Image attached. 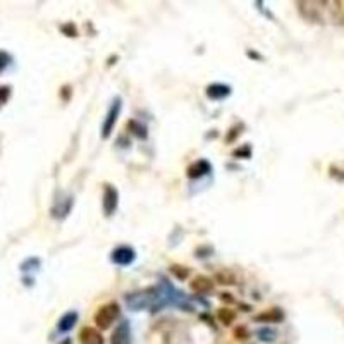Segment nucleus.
<instances>
[{
	"label": "nucleus",
	"mask_w": 344,
	"mask_h": 344,
	"mask_svg": "<svg viewBox=\"0 0 344 344\" xmlns=\"http://www.w3.org/2000/svg\"><path fill=\"white\" fill-rule=\"evenodd\" d=\"M206 172H210V164L206 160H198L188 167V176L190 177H200Z\"/></svg>",
	"instance_id": "nucleus-9"
},
{
	"label": "nucleus",
	"mask_w": 344,
	"mask_h": 344,
	"mask_svg": "<svg viewBox=\"0 0 344 344\" xmlns=\"http://www.w3.org/2000/svg\"><path fill=\"white\" fill-rule=\"evenodd\" d=\"M79 339H81L83 344H103V338L98 331L92 327H85L79 334Z\"/></svg>",
	"instance_id": "nucleus-7"
},
{
	"label": "nucleus",
	"mask_w": 344,
	"mask_h": 344,
	"mask_svg": "<svg viewBox=\"0 0 344 344\" xmlns=\"http://www.w3.org/2000/svg\"><path fill=\"white\" fill-rule=\"evenodd\" d=\"M60 344H71V341H69V339H66V341H64V343H60Z\"/></svg>",
	"instance_id": "nucleus-22"
},
{
	"label": "nucleus",
	"mask_w": 344,
	"mask_h": 344,
	"mask_svg": "<svg viewBox=\"0 0 344 344\" xmlns=\"http://www.w3.org/2000/svg\"><path fill=\"white\" fill-rule=\"evenodd\" d=\"M112 260L115 263H119V265H128V263H131L135 260V251L131 248H128V246H121V248H117L114 251Z\"/></svg>",
	"instance_id": "nucleus-6"
},
{
	"label": "nucleus",
	"mask_w": 344,
	"mask_h": 344,
	"mask_svg": "<svg viewBox=\"0 0 344 344\" xmlns=\"http://www.w3.org/2000/svg\"><path fill=\"white\" fill-rule=\"evenodd\" d=\"M128 128L131 129L133 135L138 136L140 140H145V138H147V128H145V126H141L138 121H129L128 122Z\"/></svg>",
	"instance_id": "nucleus-13"
},
{
	"label": "nucleus",
	"mask_w": 344,
	"mask_h": 344,
	"mask_svg": "<svg viewBox=\"0 0 344 344\" xmlns=\"http://www.w3.org/2000/svg\"><path fill=\"white\" fill-rule=\"evenodd\" d=\"M119 317V305L117 303H108V305L102 306L95 315V324L98 329H108Z\"/></svg>",
	"instance_id": "nucleus-1"
},
{
	"label": "nucleus",
	"mask_w": 344,
	"mask_h": 344,
	"mask_svg": "<svg viewBox=\"0 0 344 344\" xmlns=\"http://www.w3.org/2000/svg\"><path fill=\"white\" fill-rule=\"evenodd\" d=\"M117 198H119L117 191H115L110 184H107V186H105V197H103V208L107 215H112V213H114L115 206H117Z\"/></svg>",
	"instance_id": "nucleus-5"
},
{
	"label": "nucleus",
	"mask_w": 344,
	"mask_h": 344,
	"mask_svg": "<svg viewBox=\"0 0 344 344\" xmlns=\"http://www.w3.org/2000/svg\"><path fill=\"white\" fill-rule=\"evenodd\" d=\"M282 318H284V313H282L279 308H272V310L265 311V313L258 315L256 320H260V322H281Z\"/></svg>",
	"instance_id": "nucleus-11"
},
{
	"label": "nucleus",
	"mask_w": 344,
	"mask_h": 344,
	"mask_svg": "<svg viewBox=\"0 0 344 344\" xmlns=\"http://www.w3.org/2000/svg\"><path fill=\"white\" fill-rule=\"evenodd\" d=\"M275 336H277L275 331L270 327H263L258 331V338H260V341H263V343H272L275 339Z\"/></svg>",
	"instance_id": "nucleus-14"
},
{
	"label": "nucleus",
	"mask_w": 344,
	"mask_h": 344,
	"mask_svg": "<svg viewBox=\"0 0 344 344\" xmlns=\"http://www.w3.org/2000/svg\"><path fill=\"white\" fill-rule=\"evenodd\" d=\"M119 112H121V100H115L112 103L110 110H108L107 117H105V122H103V128H102V138H108L115 126V121L119 117Z\"/></svg>",
	"instance_id": "nucleus-2"
},
{
	"label": "nucleus",
	"mask_w": 344,
	"mask_h": 344,
	"mask_svg": "<svg viewBox=\"0 0 344 344\" xmlns=\"http://www.w3.org/2000/svg\"><path fill=\"white\" fill-rule=\"evenodd\" d=\"M9 86H2L0 88V103H3L7 100V97H9Z\"/></svg>",
	"instance_id": "nucleus-19"
},
{
	"label": "nucleus",
	"mask_w": 344,
	"mask_h": 344,
	"mask_svg": "<svg viewBox=\"0 0 344 344\" xmlns=\"http://www.w3.org/2000/svg\"><path fill=\"white\" fill-rule=\"evenodd\" d=\"M190 288L195 293H198V295H206V293H210L213 289V282L208 277H205V275H198V277H195L190 282Z\"/></svg>",
	"instance_id": "nucleus-4"
},
{
	"label": "nucleus",
	"mask_w": 344,
	"mask_h": 344,
	"mask_svg": "<svg viewBox=\"0 0 344 344\" xmlns=\"http://www.w3.org/2000/svg\"><path fill=\"white\" fill-rule=\"evenodd\" d=\"M171 270H172V274H176L179 279H184L188 275V269H184V267H179V265H172Z\"/></svg>",
	"instance_id": "nucleus-16"
},
{
	"label": "nucleus",
	"mask_w": 344,
	"mask_h": 344,
	"mask_svg": "<svg viewBox=\"0 0 344 344\" xmlns=\"http://www.w3.org/2000/svg\"><path fill=\"white\" fill-rule=\"evenodd\" d=\"M217 282H220V284H236V279H234L233 274L229 272H219L215 275Z\"/></svg>",
	"instance_id": "nucleus-15"
},
{
	"label": "nucleus",
	"mask_w": 344,
	"mask_h": 344,
	"mask_svg": "<svg viewBox=\"0 0 344 344\" xmlns=\"http://www.w3.org/2000/svg\"><path fill=\"white\" fill-rule=\"evenodd\" d=\"M76 320H78V313H76V311H71V313H66L62 318H60V322H59V331H62V332L71 331V329L74 327Z\"/></svg>",
	"instance_id": "nucleus-10"
},
{
	"label": "nucleus",
	"mask_w": 344,
	"mask_h": 344,
	"mask_svg": "<svg viewBox=\"0 0 344 344\" xmlns=\"http://www.w3.org/2000/svg\"><path fill=\"white\" fill-rule=\"evenodd\" d=\"M110 344H131V329H129L128 320L119 324V327L115 329L110 338Z\"/></svg>",
	"instance_id": "nucleus-3"
},
{
	"label": "nucleus",
	"mask_w": 344,
	"mask_h": 344,
	"mask_svg": "<svg viewBox=\"0 0 344 344\" xmlns=\"http://www.w3.org/2000/svg\"><path fill=\"white\" fill-rule=\"evenodd\" d=\"M9 60H10V57L7 55L5 52H0V72H2L7 66H9Z\"/></svg>",
	"instance_id": "nucleus-17"
},
{
	"label": "nucleus",
	"mask_w": 344,
	"mask_h": 344,
	"mask_svg": "<svg viewBox=\"0 0 344 344\" xmlns=\"http://www.w3.org/2000/svg\"><path fill=\"white\" fill-rule=\"evenodd\" d=\"M220 298H222V301H227V303H234V298H233V295H227V293H222V295H220Z\"/></svg>",
	"instance_id": "nucleus-20"
},
{
	"label": "nucleus",
	"mask_w": 344,
	"mask_h": 344,
	"mask_svg": "<svg viewBox=\"0 0 344 344\" xmlns=\"http://www.w3.org/2000/svg\"><path fill=\"white\" fill-rule=\"evenodd\" d=\"M234 336H236V339H246L248 338V331H246L245 327H240V329H236Z\"/></svg>",
	"instance_id": "nucleus-18"
},
{
	"label": "nucleus",
	"mask_w": 344,
	"mask_h": 344,
	"mask_svg": "<svg viewBox=\"0 0 344 344\" xmlns=\"http://www.w3.org/2000/svg\"><path fill=\"white\" fill-rule=\"evenodd\" d=\"M217 317H219L220 324L224 325H231L234 322V318H236V313H234L233 310H227V308H220L219 313H217Z\"/></svg>",
	"instance_id": "nucleus-12"
},
{
	"label": "nucleus",
	"mask_w": 344,
	"mask_h": 344,
	"mask_svg": "<svg viewBox=\"0 0 344 344\" xmlns=\"http://www.w3.org/2000/svg\"><path fill=\"white\" fill-rule=\"evenodd\" d=\"M229 93H231V88L226 85H210L208 88H206V95H208V98H212V100L226 98Z\"/></svg>",
	"instance_id": "nucleus-8"
},
{
	"label": "nucleus",
	"mask_w": 344,
	"mask_h": 344,
	"mask_svg": "<svg viewBox=\"0 0 344 344\" xmlns=\"http://www.w3.org/2000/svg\"><path fill=\"white\" fill-rule=\"evenodd\" d=\"M249 153H251V151H249V150H248V151H245V155H246V157H248ZM234 155H243V150H238V151H234Z\"/></svg>",
	"instance_id": "nucleus-21"
}]
</instances>
